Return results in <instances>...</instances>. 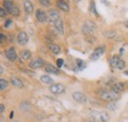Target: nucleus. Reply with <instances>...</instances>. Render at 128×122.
Returning <instances> with one entry per match:
<instances>
[{
    "instance_id": "nucleus-1",
    "label": "nucleus",
    "mask_w": 128,
    "mask_h": 122,
    "mask_svg": "<svg viewBox=\"0 0 128 122\" xmlns=\"http://www.w3.org/2000/svg\"><path fill=\"white\" fill-rule=\"evenodd\" d=\"M98 96L104 102H116L118 98H119V94L113 91H108L106 89H100V91L98 92Z\"/></svg>"
},
{
    "instance_id": "nucleus-2",
    "label": "nucleus",
    "mask_w": 128,
    "mask_h": 122,
    "mask_svg": "<svg viewBox=\"0 0 128 122\" xmlns=\"http://www.w3.org/2000/svg\"><path fill=\"white\" fill-rule=\"evenodd\" d=\"M90 115L92 116L93 119L100 122H108L110 118V114L106 111H100L96 109H92L90 111Z\"/></svg>"
},
{
    "instance_id": "nucleus-3",
    "label": "nucleus",
    "mask_w": 128,
    "mask_h": 122,
    "mask_svg": "<svg viewBox=\"0 0 128 122\" xmlns=\"http://www.w3.org/2000/svg\"><path fill=\"white\" fill-rule=\"evenodd\" d=\"M3 7H5V9L8 11V13L14 16V17H18L20 15V10H19L18 6L15 5L11 0H4L3 1Z\"/></svg>"
},
{
    "instance_id": "nucleus-4",
    "label": "nucleus",
    "mask_w": 128,
    "mask_h": 122,
    "mask_svg": "<svg viewBox=\"0 0 128 122\" xmlns=\"http://www.w3.org/2000/svg\"><path fill=\"white\" fill-rule=\"evenodd\" d=\"M110 64L113 69H117V70H123L125 68V62L120 59V57L118 55H113L110 60Z\"/></svg>"
},
{
    "instance_id": "nucleus-5",
    "label": "nucleus",
    "mask_w": 128,
    "mask_h": 122,
    "mask_svg": "<svg viewBox=\"0 0 128 122\" xmlns=\"http://www.w3.org/2000/svg\"><path fill=\"white\" fill-rule=\"evenodd\" d=\"M96 24L92 21H86L84 23V25L82 26V32L86 36H90V34H93L96 30Z\"/></svg>"
},
{
    "instance_id": "nucleus-6",
    "label": "nucleus",
    "mask_w": 128,
    "mask_h": 122,
    "mask_svg": "<svg viewBox=\"0 0 128 122\" xmlns=\"http://www.w3.org/2000/svg\"><path fill=\"white\" fill-rule=\"evenodd\" d=\"M106 51V47L104 46H98L95 48V50L92 52L91 56H90V59L91 60H98Z\"/></svg>"
},
{
    "instance_id": "nucleus-7",
    "label": "nucleus",
    "mask_w": 128,
    "mask_h": 122,
    "mask_svg": "<svg viewBox=\"0 0 128 122\" xmlns=\"http://www.w3.org/2000/svg\"><path fill=\"white\" fill-rule=\"evenodd\" d=\"M49 91L54 94H61L65 91V87L62 84H51L49 87Z\"/></svg>"
},
{
    "instance_id": "nucleus-8",
    "label": "nucleus",
    "mask_w": 128,
    "mask_h": 122,
    "mask_svg": "<svg viewBox=\"0 0 128 122\" xmlns=\"http://www.w3.org/2000/svg\"><path fill=\"white\" fill-rule=\"evenodd\" d=\"M28 42H29V36H28L27 32H24V30L20 32L18 34V36H17V42H18V44L19 46H25V44H28Z\"/></svg>"
},
{
    "instance_id": "nucleus-9",
    "label": "nucleus",
    "mask_w": 128,
    "mask_h": 122,
    "mask_svg": "<svg viewBox=\"0 0 128 122\" xmlns=\"http://www.w3.org/2000/svg\"><path fill=\"white\" fill-rule=\"evenodd\" d=\"M29 66L32 69H38V68H42V67L44 66V62L42 58L36 57V58H34V59L30 61Z\"/></svg>"
},
{
    "instance_id": "nucleus-10",
    "label": "nucleus",
    "mask_w": 128,
    "mask_h": 122,
    "mask_svg": "<svg viewBox=\"0 0 128 122\" xmlns=\"http://www.w3.org/2000/svg\"><path fill=\"white\" fill-rule=\"evenodd\" d=\"M5 56H6V58H7L8 60L11 61V62L16 60L18 55H17V52H16V50H15V48H14V47L8 48V49L5 51Z\"/></svg>"
},
{
    "instance_id": "nucleus-11",
    "label": "nucleus",
    "mask_w": 128,
    "mask_h": 122,
    "mask_svg": "<svg viewBox=\"0 0 128 122\" xmlns=\"http://www.w3.org/2000/svg\"><path fill=\"white\" fill-rule=\"evenodd\" d=\"M36 20H38L40 23H44V22L48 21V14H46L44 10L38 9V10H36Z\"/></svg>"
},
{
    "instance_id": "nucleus-12",
    "label": "nucleus",
    "mask_w": 128,
    "mask_h": 122,
    "mask_svg": "<svg viewBox=\"0 0 128 122\" xmlns=\"http://www.w3.org/2000/svg\"><path fill=\"white\" fill-rule=\"evenodd\" d=\"M124 89H125V84L122 82H116L112 85V91L115 92L117 94H120L121 92H123Z\"/></svg>"
},
{
    "instance_id": "nucleus-13",
    "label": "nucleus",
    "mask_w": 128,
    "mask_h": 122,
    "mask_svg": "<svg viewBox=\"0 0 128 122\" xmlns=\"http://www.w3.org/2000/svg\"><path fill=\"white\" fill-rule=\"evenodd\" d=\"M48 19L50 23H54L56 20L60 19V15L56 10H49L48 13Z\"/></svg>"
},
{
    "instance_id": "nucleus-14",
    "label": "nucleus",
    "mask_w": 128,
    "mask_h": 122,
    "mask_svg": "<svg viewBox=\"0 0 128 122\" xmlns=\"http://www.w3.org/2000/svg\"><path fill=\"white\" fill-rule=\"evenodd\" d=\"M72 98H73V100H75V102H85V100H86V96H85V94H83V92H74L73 94H72Z\"/></svg>"
},
{
    "instance_id": "nucleus-15",
    "label": "nucleus",
    "mask_w": 128,
    "mask_h": 122,
    "mask_svg": "<svg viewBox=\"0 0 128 122\" xmlns=\"http://www.w3.org/2000/svg\"><path fill=\"white\" fill-rule=\"evenodd\" d=\"M53 26H54L55 30L58 32V34H64V26H63V22H62L61 18L58 19V20H56V21L53 23Z\"/></svg>"
},
{
    "instance_id": "nucleus-16",
    "label": "nucleus",
    "mask_w": 128,
    "mask_h": 122,
    "mask_svg": "<svg viewBox=\"0 0 128 122\" xmlns=\"http://www.w3.org/2000/svg\"><path fill=\"white\" fill-rule=\"evenodd\" d=\"M44 70L48 72V73H50V74H54V75H59L60 74V70L57 69L56 67L50 65V64H44Z\"/></svg>"
},
{
    "instance_id": "nucleus-17",
    "label": "nucleus",
    "mask_w": 128,
    "mask_h": 122,
    "mask_svg": "<svg viewBox=\"0 0 128 122\" xmlns=\"http://www.w3.org/2000/svg\"><path fill=\"white\" fill-rule=\"evenodd\" d=\"M24 9L26 11L27 14L31 15L34 12V6H32V3L30 0H25L24 1Z\"/></svg>"
},
{
    "instance_id": "nucleus-18",
    "label": "nucleus",
    "mask_w": 128,
    "mask_h": 122,
    "mask_svg": "<svg viewBox=\"0 0 128 122\" xmlns=\"http://www.w3.org/2000/svg\"><path fill=\"white\" fill-rule=\"evenodd\" d=\"M11 84H12L14 87L18 88V89L24 88L23 82L21 81V79H19V78H17V77H12V78H11Z\"/></svg>"
},
{
    "instance_id": "nucleus-19",
    "label": "nucleus",
    "mask_w": 128,
    "mask_h": 122,
    "mask_svg": "<svg viewBox=\"0 0 128 122\" xmlns=\"http://www.w3.org/2000/svg\"><path fill=\"white\" fill-rule=\"evenodd\" d=\"M56 5H57V7H58L60 10H62L64 12H68V11H69V5H68L64 0H57Z\"/></svg>"
},
{
    "instance_id": "nucleus-20",
    "label": "nucleus",
    "mask_w": 128,
    "mask_h": 122,
    "mask_svg": "<svg viewBox=\"0 0 128 122\" xmlns=\"http://www.w3.org/2000/svg\"><path fill=\"white\" fill-rule=\"evenodd\" d=\"M40 82L44 85H51V84H53V79L48 75H42L40 77Z\"/></svg>"
},
{
    "instance_id": "nucleus-21",
    "label": "nucleus",
    "mask_w": 128,
    "mask_h": 122,
    "mask_svg": "<svg viewBox=\"0 0 128 122\" xmlns=\"http://www.w3.org/2000/svg\"><path fill=\"white\" fill-rule=\"evenodd\" d=\"M48 48H49V50H50L52 53H54V54H58V53H60V51H61L60 46H57V44H49Z\"/></svg>"
},
{
    "instance_id": "nucleus-22",
    "label": "nucleus",
    "mask_w": 128,
    "mask_h": 122,
    "mask_svg": "<svg viewBox=\"0 0 128 122\" xmlns=\"http://www.w3.org/2000/svg\"><path fill=\"white\" fill-rule=\"evenodd\" d=\"M20 55H21V57H22L24 60H29V59L31 58V56H32V53H31L30 50H28V49H24V50L21 51Z\"/></svg>"
},
{
    "instance_id": "nucleus-23",
    "label": "nucleus",
    "mask_w": 128,
    "mask_h": 122,
    "mask_svg": "<svg viewBox=\"0 0 128 122\" xmlns=\"http://www.w3.org/2000/svg\"><path fill=\"white\" fill-rule=\"evenodd\" d=\"M104 36L108 38H114L116 36V32L115 30H106V32H104Z\"/></svg>"
},
{
    "instance_id": "nucleus-24",
    "label": "nucleus",
    "mask_w": 128,
    "mask_h": 122,
    "mask_svg": "<svg viewBox=\"0 0 128 122\" xmlns=\"http://www.w3.org/2000/svg\"><path fill=\"white\" fill-rule=\"evenodd\" d=\"M7 88H8V82H7L5 79L1 78V79H0V90H1V91H4V90H6Z\"/></svg>"
},
{
    "instance_id": "nucleus-25",
    "label": "nucleus",
    "mask_w": 128,
    "mask_h": 122,
    "mask_svg": "<svg viewBox=\"0 0 128 122\" xmlns=\"http://www.w3.org/2000/svg\"><path fill=\"white\" fill-rule=\"evenodd\" d=\"M76 62H77V66H78V69H79V70H83V69L86 67V63H85L83 60L77 59Z\"/></svg>"
},
{
    "instance_id": "nucleus-26",
    "label": "nucleus",
    "mask_w": 128,
    "mask_h": 122,
    "mask_svg": "<svg viewBox=\"0 0 128 122\" xmlns=\"http://www.w3.org/2000/svg\"><path fill=\"white\" fill-rule=\"evenodd\" d=\"M90 10H91V12L96 16V17H98V14L96 9V4H95V2H94V1H92V2H91V9H90Z\"/></svg>"
},
{
    "instance_id": "nucleus-27",
    "label": "nucleus",
    "mask_w": 128,
    "mask_h": 122,
    "mask_svg": "<svg viewBox=\"0 0 128 122\" xmlns=\"http://www.w3.org/2000/svg\"><path fill=\"white\" fill-rule=\"evenodd\" d=\"M7 13H8V11L5 9V7H1V8H0V17H1V18L6 17V16H7Z\"/></svg>"
},
{
    "instance_id": "nucleus-28",
    "label": "nucleus",
    "mask_w": 128,
    "mask_h": 122,
    "mask_svg": "<svg viewBox=\"0 0 128 122\" xmlns=\"http://www.w3.org/2000/svg\"><path fill=\"white\" fill-rule=\"evenodd\" d=\"M40 3L44 7H49L50 6V0H40Z\"/></svg>"
},
{
    "instance_id": "nucleus-29",
    "label": "nucleus",
    "mask_w": 128,
    "mask_h": 122,
    "mask_svg": "<svg viewBox=\"0 0 128 122\" xmlns=\"http://www.w3.org/2000/svg\"><path fill=\"white\" fill-rule=\"evenodd\" d=\"M108 108L110 110L113 111V110H114V108H115V102H108Z\"/></svg>"
},
{
    "instance_id": "nucleus-30",
    "label": "nucleus",
    "mask_w": 128,
    "mask_h": 122,
    "mask_svg": "<svg viewBox=\"0 0 128 122\" xmlns=\"http://www.w3.org/2000/svg\"><path fill=\"white\" fill-rule=\"evenodd\" d=\"M12 24V20H10V19H8L5 23H4V28H9L10 27V25Z\"/></svg>"
},
{
    "instance_id": "nucleus-31",
    "label": "nucleus",
    "mask_w": 128,
    "mask_h": 122,
    "mask_svg": "<svg viewBox=\"0 0 128 122\" xmlns=\"http://www.w3.org/2000/svg\"><path fill=\"white\" fill-rule=\"evenodd\" d=\"M56 63H57V66H58V67H61V66L63 65L64 60H63V59H57Z\"/></svg>"
},
{
    "instance_id": "nucleus-32",
    "label": "nucleus",
    "mask_w": 128,
    "mask_h": 122,
    "mask_svg": "<svg viewBox=\"0 0 128 122\" xmlns=\"http://www.w3.org/2000/svg\"><path fill=\"white\" fill-rule=\"evenodd\" d=\"M0 38H1V44H3L4 42H6V36L1 32V34H0Z\"/></svg>"
},
{
    "instance_id": "nucleus-33",
    "label": "nucleus",
    "mask_w": 128,
    "mask_h": 122,
    "mask_svg": "<svg viewBox=\"0 0 128 122\" xmlns=\"http://www.w3.org/2000/svg\"><path fill=\"white\" fill-rule=\"evenodd\" d=\"M4 110H5V106H4V104H1V106H0V111H1V112H3Z\"/></svg>"
},
{
    "instance_id": "nucleus-34",
    "label": "nucleus",
    "mask_w": 128,
    "mask_h": 122,
    "mask_svg": "<svg viewBox=\"0 0 128 122\" xmlns=\"http://www.w3.org/2000/svg\"><path fill=\"white\" fill-rule=\"evenodd\" d=\"M84 122H96V121H95V119H86V120H84Z\"/></svg>"
},
{
    "instance_id": "nucleus-35",
    "label": "nucleus",
    "mask_w": 128,
    "mask_h": 122,
    "mask_svg": "<svg viewBox=\"0 0 128 122\" xmlns=\"http://www.w3.org/2000/svg\"><path fill=\"white\" fill-rule=\"evenodd\" d=\"M3 73H4V69H3V67L1 66V67H0V74H3Z\"/></svg>"
},
{
    "instance_id": "nucleus-36",
    "label": "nucleus",
    "mask_w": 128,
    "mask_h": 122,
    "mask_svg": "<svg viewBox=\"0 0 128 122\" xmlns=\"http://www.w3.org/2000/svg\"><path fill=\"white\" fill-rule=\"evenodd\" d=\"M13 116H14V111H12V112H11V114H10V118H12Z\"/></svg>"
},
{
    "instance_id": "nucleus-37",
    "label": "nucleus",
    "mask_w": 128,
    "mask_h": 122,
    "mask_svg": "<svg viewBox=\"0 0 128 122\" xmlns=\"http://www.w3.org/2000/svg\"><path fill=\"white\" fill-rule=\"evenodd\" d=\"M125 74H126V75L128 76V71H125Z\"/></svg>"
},
{
    "instance_id": "nucleus-38",
    "label": "nucleus",
    "mask_w": 128,
    "mask_h": 122,
    "mask_svg": "<svg viewBox=\"0 0 128 122\" xmlns=\"http://www.w3.org/2000/svg\"><path fill=\"white\" fill-rule=\"evenodd\" d=\"M126 28L128 29V23H126Z\"/></svg>"
},
{
    "instance_id": "nucleus-39",
    "label": "nucleus",
    "mask_w": 128,
    "mask_h": 122,
    "mask_svg": "<svg viewBox=\"0 0 128 122\" xmlns=\"http://www.w3.org/2000/svg\"><path fill=\"white\" fill-rule=\"evenodd\" d=\"M77 1H79V0H77Z\"/></svg>"
}]
</instances>
